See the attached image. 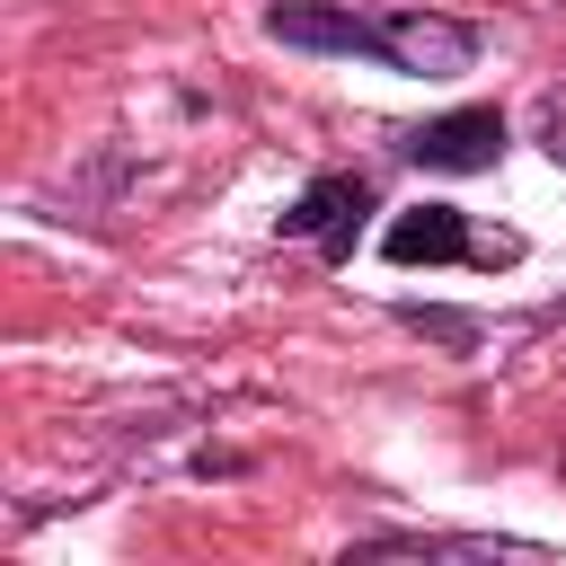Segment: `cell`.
I'll return each mask as SVG.
<instances>
[{
  "instance_id": "7a4b0ae2",
  "label": "cell",
  "mask_w": 566,
  "mask_h": 566,
  "mask_svg": "<svg viewBox=\"0 0 566 566\" xmlns=\"http://www.w3.org/2000/svg\"><path fill=\"white\" fill-rule=\"evenodd\" d=\"M380 62L416 71V80H460L478 62V27L433 18V9H398V18H380Z\"/></svg>"
},
{
  "instance_id": "8992f818",
  "label": "cell",
  "mask_w": 566,
  "mask_h": 566,
  "mask_svg": "<svg viewBox=\"0 0 566 566\" xmlns=\"http://www.w3.org/2000/svg\"><path fill=\"white\" fill-rule=\"evenodd\" d=\"M548 150L566 159V97H548Z\"/></svg>"
},
{
  "instance_id": "3957f363",
  "label": "cell",
  "mask_w": 566,
  "mask_h": 566,
  "mask_svg": "<svg viewBox=\"0 0 566 566\" xmlns=\"http://www.w3.org/2000/svg\"><path fill=\"white\" fill-rule=\"evenodd\" d=\"M407 150H416L424 168H442V177L495 168V150H504V115H495V106H451V115H433L424 133H407Z\"/></svg>"
},
{
  "instance_id": "5b68a950",
  "label": "cell",
  "mask_w": 566,
  "mask_h": 566,
  "mask_svg": "<svg viewBox=\"0 0 566 566\" xmlns=\"http://www.w3.org/2000/svg\"><path fill=\"white\" fill-rule=\"evenodd\" d=\"M265 27L283 44H310V53H380V18H354V9H327V0H283Z\"/></svg>"
},
{
  "instance_id": "277c9868",
  "label": "cell",
  "mask_w": 566,
  "mask_h": 566,
  "mask_svg": "<svg viewBox=\"0 0 566 566\" xmlns=\"http://www.w3.org/2000/svg\"><path fill=\"white\" fill-rule=\"evenodd\" d=\"M363 212H371V186H363V177H318V186L283 212V239H318L327 256H354Z\"/></svg>"
},
{
  "instance_id": "6da1fadb",
  "label": "cell",
  "mask_w": 566,
  "mask_h": 566,
  "mask_svg": "<svg viewBox=\"0 0 566 566\" xmlns=\"http://www.w3.org/2000/svg\"><path fill=\"white\" fill-rule=\"evenodd\" d=\"M380 256H389V265H451V256H469V265H513L522 239H513V230H469L451 203H416V212H398V221L380 230Z\"/></svg>"
}]
</instances>
